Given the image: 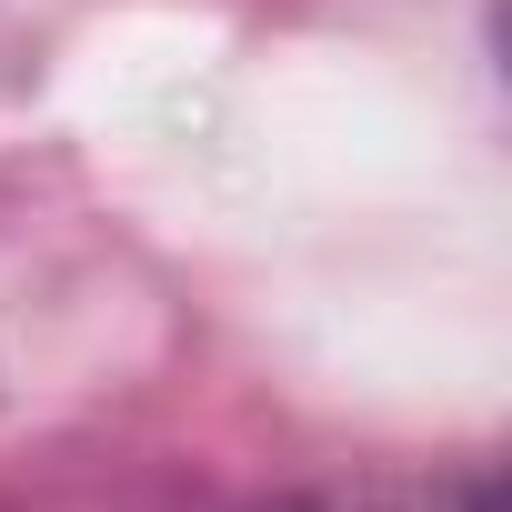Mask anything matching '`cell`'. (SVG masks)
Returning a JSON list of instances; mask_svg holds the SVG:
<instances>
[{"instance_id":"6da1fadb","label":"cell","mask_w":512,"mask_h":512,"mask_svg":"<svg viewBox=\"0 0 512 512\" xmlns=\"http://www.w3.org/2000/svg\"><path fill=\"white\" fill-rule=\"evenodd\" d=\"M282 512H352V502H282Z\"/></svg>"}]
</instances>
